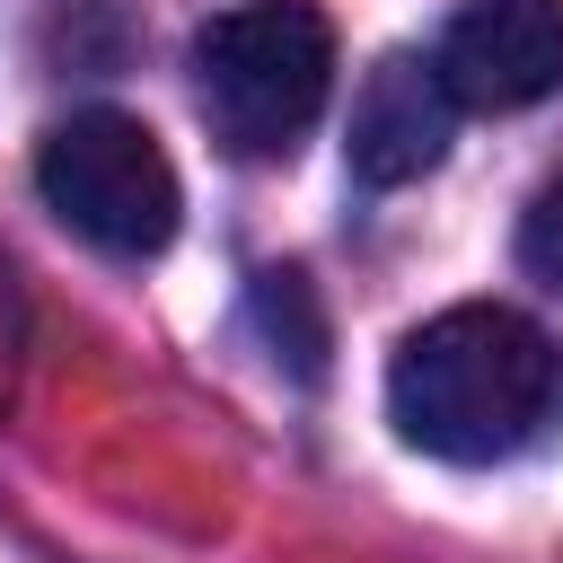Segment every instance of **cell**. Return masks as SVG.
<instances>
[{
	"mask_svg": "<svg viewBox=\"0 0 563 563\" xmlns=\"http://www.w3.org/2000/svg\"><path fill=\"white\" fill-rule=\"evenodd\" d=\"M387 413L422 457H449V466L519 457L563 413V352L537 317H519L501 299L440 308L396 343Z\"/></svg>",
	"mask_w": 563,
	"mask_h": 563,
	"instance_id": "1",
	"label": "cell"
},
{
	"mask_svg": "<svg viewBox=\"0 0 563 563\" xmlns=\"http://www.w3.org/2000/svg\"><path fill=\"white\" fill-rule=\"evenodd\" d=\"M194 88L238 158H290L334 88V26L308 0H246L194 35Z\"/></svg>",
	"mask_w": 563,
	"mask_h": 563,
	"instance_id": "2",
	"label": "cell"
},
{
	"mask_svg": "<svg viewBox=\"0 0 563 563\" xmlns=\"http://www.w3.org/2000/svg\"><path fill=\"white\" fill-rule=\"evenodd\" d=\"M519 264H528L537 282H554V290H563V176L528 202V220H519Z\"/></svg>",
	"mask_w": 563,
	"mask_h": 563,
	"instance_id": "7",
	"label": "cell"
},
{
	"mask_svg": "<svg viewBox=\"0 0 563 563\" xmlns=\"http://www.w3.org/2000/svg\"><path fill=\"white\" fill-rule=\"evenodd\" d=\"M255 325L290 378H325V308H317L308 273H290V264L255 273Z\"/></svg>",
	"mask_w": 563,
	"mask_h": 563,
	"instance_id": "6",
	"label": "cell"
},
{
	"mask_svg": "<svg viewBox=\"0 0 563 563\" xmlns=\"http://www.w3.org/2000/svg\"><path fill=\"white\" fill-rule=\"evenodd\" d=\"M449 123H457V97L440 79L431 53H378V70L361 79L352 97V132H343V158L361 185H413L440 167L449 150Z\"/></svg>",
	"mask_w": 563,
	"mask_h": 563,
	"instance_id": "5",
	"label": "cell"
},
{
	"mask_svg": "<svg viewBox=\"0 0 563 563\" xmlns=\"http://www.w3.org/2000/svg\"><path fill=\"white\" fill-rule=\"evenodd\" d=\"M35 185L106 255H158L176 238V211H185V185H176L158 132L141 114H114V106L53 123L35 150Z\"/></svg>",
	"mask_w": 563,
	"mask_h": 563,
	"instance_id": "3",
	"label": "cell"
},
{
	"mask_svg": "<svg viewBox=\"0 0 563 563\" xmlns=\"http://www.w3.org/2000/svg\"><path fill=\"white\" fill-rule=\"evenodd\" d=\"M431 62L457 106L519 114L563 88V0H466Z\"/></svg>",
	"mask_w": 563,
	"mask_h": 563,
	"instance_id": "4",
	"label": "cell"
}]
</instances>
